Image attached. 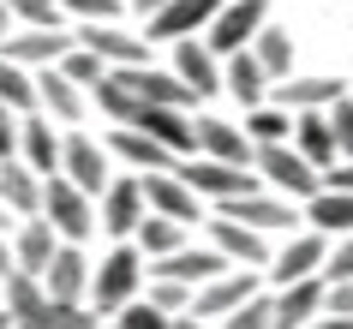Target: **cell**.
Listing matches in <instances>:
<instances>
[{
    "mask_svg": "<svg viewBox=\"0 0 353 329\" xmlns=\"http://www.w3.org/2000/svg\"><path fill=\"white\" fill-rule=\"evenodd\" d=\"M216 329H276V293H252V299L234 306Z\"/></svg>",
    "mask_w": 353,
    "mask_h": 329,
    "instance_id": "37",
    "label": "cell"
},
{
    "mask_svg": "<svg viewBox=\"0 0 353 329\" xmlns=\"http://www.w3.org/2000/svg\"><path fill=\"white\" fill-rule=\"evenodd\" d=\"M198 156H216V162H240V168H252V162H258V144L245 138V126L204 114V120H198Z\"/></svg>",
    "mask_w": 353,
    "mask_h": 329,
    "instance_id": "23",
    "label": "cell"
},
{
    "mask_svg": "<svg viewBox=\"0 0 353 329\" xmlns=\"http://www.w3.org/2000/svg\"><path fill=\"white\" fill-rule=\"evenodd\" d=\"M323 275L330 281H353V234H341L330 246V263H323Z\"/></svg>",
    "mask_w": 353,
    "mask_h": 329,
    "instance_id": "44",
    "label": "cell"
},
{
    "mask_svg": "<svg viewBox=\"0 0 353 329\" xmlns=\"http://www.w3.org/2000/svg\"><path fill=\"white\" fill-rule=\"evenodd\" d=\"M330 126H335V144H341V156H353V96L330 102Z\"/></svg>",
    "mask_w": 353,
    "mask_h": 329,
    "instance_id": "43",
    "label": "cell"
},
{
    "mask_svg": "<svg viewBox=\"0 0 353 329\" xmlns=\"http://www.w3.org/2000/svg\"><path fill=\"white\" fill-rule=\"evenodd\" d=\"M222 90L240 102V108H258V102H270V72H263V60L252 54V48H240V54L222 60Z\"/></svg>",
    "mask_w": 353,
    "mask_h": 329,
    "instance_id": "29",
    "label": "cell"
},
{
    "mask_svg": "<svg viewBox=\"0 0 353 329\" xmlns=\"http://www.w3.org/2000/svg\"><path fill=\"white\" fill-rule=\"evenodd\" d=\"M150 281V257L144 246L132 239V246H114L102 263H96V281H90V306L102 311V317H114V311L126 306V299H138Z\"/></svg>",
    "mask_w": 353,
    "mask_h": 329,
    "instance_id": "1",
    "label": "cell"
},
{
    "mask_svg": "<svg viewBox=\"0 0 353 329\" xmlns=\"http://www.w3.org/2000/svg\"><path fill=\"white\" fill-rule=\"evenodd\" d=\"M0 306L12 311V323H48V281L30 270H12L6 281H0Z\"/></svg>",
    "mask_w": 353,
    "mask_h": 329,
    "instance_id": "26",
    "label": "cell"
},
{
    "mask_svg": "<svg viewBox=\"0 0 353 329\" xmlns=\"http://www.w3.org/2000/svg\"><path fill=\"white\" fill-rule=\"evenodd\" d=\"M144 198L156 216H174V221H204V198L192 192V180L180 174V168H156V174H144Z\"/></svg>",
    "mask_w": 353,
    "mask_h": 329,
    "instance_id": "10",
    "label": "cell"
},
{
    "mask_svg": "<svg viewBox=\"0 0 353 329\" xmlns=\"http://www.w3.org/2000/svg\"><path fill=\"white\" fill-rule=\"evenodd\" d=\"M108 144H96V138H84V132L66 126V156H60V174L66 180H78L90 198H102V186H108Z\"/></svg>",
    "mask_w": 353,
    "mask_h": 329,
    "instance_id": "16",
    "label": "cell"
},
{
    "mask_svg": "<svg viewBox=\"0 0 353 329\" xmlns=\"http://www.w3.org/2000/svg\"><path fill=\"white\" fill-rule=\"evenodd\" d=\"M48 329H102V311L90 299H54L48 306Z\"/></svg>",
    "mask_w": 353,
    "mask_h": 329,
    "instance_id": "39",
    "label": "cell"
},
{
    "mask_svg": "<svg viewBox=\"0 0 353 329\" xmlns=\"http://www.w3.org/2000/svg\"><path fill=\"white\" fill-rule=\"evenodd\" d=\"M252 168L263 174L270 192H281V198H294V203H305L312 192H323V168L305 162V156L294 150V138H288V144H258V162Z\"/></svg>",
    "mask_w": 353,
    "mask_h": 329,
    "instance_id": "2",
    "label": "cell"
},
{
    "mask_svg": "<svg viewBox=\"0 0 353 329\" xmlns=\"http://www.w3.org/2000/svg\"><path fill=\"white\" fill-rule=\"evenodd\" d=\"M90 108L102 114L108 126H126V120H138L144 102H138V90H132L120 72H108V78H96V84H90Z\"/></svg>",
    "mask_w": 353,
    "mask_h": 329,
    "instance_id": "31",
    "label": "cell"
},
{
    "mask_svg": "<svg viewBox=\"0 0 353 329\" xmlns=\"http://www.w3.org/2000/svg\"><path fill=\"white\" fill-rule=\"evenodd\" d=\"M42 281H48V299H90L96 263L84 257L78 239H60V252H54V263L42 270Z\"/></svg>",
    "mask_w": 353,
    "mask_h": 329,
    "instance_id": "17",
    "label": "cell"
},
{
    "mask_svg": "<svg viewBox=\"0 0 353 329\" xmlns=\"http://www.w3.org/2000/svg\"><path fill=\"white\" fill-rule=\"evenodd\" d=\"M210 246H222L234 263H252V270H270V246H263V228H252V221H234V216H216L210 221Z\"/></svg>",
    "mask_w": 353,
    "mask_h": 329,
    "instance_id": "22",
    "label": "cell"
},
{
    "mask_svg": "<svg viewBox=\"0 0 353 329\" xmlns=\"http://www.w3.org/2000/svg\"><path fill=\"white\" fill-rule=\"evenodd\" d=\"M258 281H263V270H252V263H234V270H222L216 281H204V288H198L192 311H198V317H216V323H222V317H228L234 306H245V299L258 293Z\"/></svg>",
    "mask_w": 353,
    "mask_h": 329,
    "instance_id": "13",
    "label": "cell"
},
{
    "mask_svg": "<svg viewBox=\"0 0 353 329\" xmlns=\"http://www.w3.org/2000/svg\"><path fill=\"white\" fill-rule=\"evenodd\" d=\"M347 96V78H330V72H317V78H281V84H270V102H281V108H330V102H341Z\"/></svg>",
    "mask_w": 353,
    "mask_h": 329,
    "instance_id": "25",
    "label": "cell"
},
{
    "mask_svg": "<svg viewBox=\"0 0 353 329\" xmlns=\"http://www.w3.org/2000/svg\"><path fill=\"white\" fill-rule=\"evenodd\" d=\"M216 12H222V0H168L162 12H150V19H144V37H150V42H180V37H204Z\"/></svg>",
    "mask_w": 353,
    "mask_h": 329,
    "instance_id": "12",
    "label": "cell"
},
{
    "mask_svg": "<svg viewBox=\"0 0 353 329\" xmlns=\"http://www.w3.org/2000/svg\"><path fill=\"white\" fill-rule=\"evenodd\" d=\"M174 72L186 78V90L198 96V102H210V96L222 90V54H216L204 37H180L174 42Z\"/></svg>",
    "mask_w": 353,
    "mask_h": 329,
    "instance_id": "15",
    "label": "cell"
},
{
    "mask_svg": "<svg viewBox=\"0 0 353 329\" xmlns=\"http://www.w3.org/2000/svg\"><path fill=\"white\" fill-rule=\"evenodd\" d=\"M252 54L263 60L270 84L294 78V30H281V24H263V30H258V42H252Z\"/></svg>",
    "mask_w": 353,
    "mask_h": 329,
    "instance_id": "32",
    "label": "cell"
},
{
    "mask_svg": "<svg viewBox=\"0 0 353 329\" xmlns=\"http://www.w3.org/2000/svg\"><path fill=\"white\" fill-rule=\"evenodd\" d=\"M330 246H335V239L323 234V228H312V221H305V228H299V234L288 239L276 257H270V270H263V275H270L276 288H281V281H299V275H323V263H330Z\"/></svg>",
    "mask_w": 353,
    "mask_h": 329,
    "instance_id": "7",
    "label": "cell"
},
{
    "mask_svg": "<svg viewBox=\"0 0 353 329\" xmlns=\"http://www.w3.org/2000/svg\"><path fill=\"white\" fill-rule=\"evenodd\" d=\"M42 180H48V174H37L24 156L0 162V203H6L19 221H24V216H42Z\"/></svg>",
    "mask_w": 353,
    "mask_h": 329,
    "instance_id": "28",
    "label": "cell"
},
{
    "mask_svg": "<svg viewBox=\"0 0 353 329\" xmlns=\"http://www.w3.org/2000/svg\"><path fill=\"white\" fill-rule=\"evenodd\" d=\"M294 150L305 156L312 168H323L330 174L335 162H341V144H335V126H330V108H305L294 120Z\"/></svg>",
    "mask_w": 353,
    "mask_h": 329,
    "instance_id": "27",
    "label": "cell"
},
{
    "mask_svg": "<svg viewBox=\"0 0 353 329\" xmlns=\"http://www.w3.org/2000/svg\"><path fill=\"white\" fill-rule=\"evenodd\" d=\"M294 108H281V102H258V108H245V138L252 144H288L294 138Z\"/></svg>",
    "mask_w": 353,
    "mask_h": 329,
    "instance_id": "33",
    "label": "cell"
},
{
    "mask_svg": "<svg viewBox=\"0 0 353 329\" xmlns=\"http://www.w3.org/2000/svg\"><path fill=\"white\" fill-rule=\"evenodd\" d=\"M54 252H60V228L48 216H24L19 228H12V257H19V270L42 275L54 263Z\"/></svg>",
    "mask_w": 353,
    "mask_h": 329,
    "instance_id": "24",
    "label": "cell"
},
{
    "mask_svg": "<svg viewBox=\"0 0 353 329\" xmlns=\"http://www.w3.org/2000/svg\"><path fill=\"white\" fill-rule=\"evenodd\" d=\"M19 144H24V114L0 102V162H12V156H19Z\"/></svg>",
    "mask_w": 353,
    "mask_h": 329,
    "instance_id": "42",
    "label": "cell"
},
{
    "mask_svg": "<svg viewBox=\"0 0 353 329\" xmlns=\"http://www.w3.org/2000/svg\"><path fill=\"white\" fill-rule=\"evenodd\" d=\"M216 216H234V221H252V228H263V234H294L299 228V210L294 198H281V192H240V198L216 203Z\"/></svg>",
    "mask_w": 353,
    "mask_h": 329,
    "instance_id": "9",
    "label": "cell"
},
{
    "mask_svg": "<svg viewBox=\"0 0 353 329\" xmlns=\"http://www.w3.org/2000/svg\"><path fill=\"white\" fill-rule=\"evenodd\" d=\"M144 216H150V198H144V174H138V168L102 186V198H96V228H102V234L132 239L144 228Z\"/></svg>",
    "mask_w": 353,
    "mask_h": 329,
    "instance_id": "4",
    "label": "cell"
},
{
    "mask_svg": "<svg viewBox=\"0 0 353 329\" xmlns=\"http://www.w3.org/2000/svg\"><path fill=\"white\" fill-rule=\"evenodd\" d=\"M114 329H174V311H162L150 293H138V299H126L114 311Z\"/></svg>",
    "mask_w": 353,
    "mask_h": 329,
    "instance_id": "36",
    "label": "cell"
},
{
    "mask_svg": "<svg viewBox=\"0 0 353 329\" xmlns=\"http://www.w3.org/2000/svg\"><path fill=\"white\" fill-rule=\"evenodd\" d=\"M37 96H42V114H54L60 126H78L84 108H90V90H84L78 78H66L60 66H42L37 72Z\"/></svg>",
    "mask_w": 353,
    "mask_h": 329,
    "instance_id": "21",
    "label": "cell"
},
{
    "mask_svg": "<svg viewBox=\"0 0 353 329\" xmlns=\"http://www.w3.org/2000/svg\"><path fill=\"white\" fill-rule=\"evenodd\" d=\"M263 24H270V0H222V12L210 19L204 42L228 60V54H240V48H252Z\"/></svg>",
    "mask_w": 353,
    "mask_h": 329,
    "instance_id": "6",
    "label": "cell"
},
{
    "mask_svg": "<svg viewBox=\"0 0 353 329\" xmlns=\"http://www.w3.org/2000/svg\"><path fill=\"white\" fill-rule=\"evenodd\" d=\"M42 216L60 228V239H78V246L96 234V198L78 180H66V174H48L42 180Z\"/></svg>",
    "mask_w": 353,
    "mask_h": 329,
    "instance_id": "3",
    "label": "cell"
},
{
    "mask_svg": "<svg viewBox=\"0 0 353 329\" xmlns=\"http://www.w3.org/2000/svg\"><path fill=\"white\" fill-rule=\"evenodd\" d=\"M0 228H19V216H12V210H6V203H0Z\"/></svg>",
    "mask_w": 353,
    "mask_h": 329,
    "instance_id": "51",
    "label": "cell"
},
{
    "mask_svg": "<svg viewBox=\"0 0 353 329\" xmlns=\"http://www.w3.org/2000/svg\"><path fill=\"white\" fill-rule=\"evenodd\" d=\"M126 6H132V12H144V19H150V12H162L168 0H126Z\"/></svg>",
    "mask_w": 353,
    "mask_h": 329,
    "instance_id": "50",
    "label": "cell"
},
{
    "mask_svg": "<svg viewBox=\"0 0 353 329\" xmlns=\"http://www.w3.org/2000/svg\"><path fill=\"white\" fill-rule=\"evenodd\" d=\"M305 329H353V311H347V317H341V311H317Z\"/></svg>",
    "mask_w": 353,
    "mask_h": 329,
    "instance_id": "46",
    "label": "cell"
},
{
    "mask_svg": "<svg viewBox=\"0 0 353 329\" xmlns=\"http://www.w3.org/2000/svg\"><path fill=\"white\" fill-rule=\"evenodd\" d=\"M60 6H66L72 24H114L126 12V0H60Z\"/></svg>",
    "mask_w": 353,
    "mask_h": 329,
    "instance_id": "40",
    "label": "cell"
},
{
    "mask_svg": "<svg viewBox=\"0 0 353 329\" xmlns=\"http://www.w3.org/2000/svg\"><path fill=\"white\" fill-rule=\"evenodd\" d=\"M90 54H102L108 66H150V37L144 30H120V19L114 24H78L72 30Z\"/></svg>",
    "mask_w": 353,
    "mask_h": 329,
    "instance_id": "11",
    "label": "cell"
},
{
    "mask_svg": "<svg viewBox=\"0 0 353 329\" xmlns=\"http://www.w3.org/2000/svg\"><path fill=\"white\" fill-rule=\"evenodd\" d=\"M6 234H12V228H0V281L19 270V257H12V239H6Z\"/></svg>",
    "mask_w": 353,
    "mask_h": 329,
    "instance_id": "47",
    "label": "cell"
},
{
    "mask_svg": "<svg viewBox=\"0 0 353 329\" xmlns=\"http://www.w3.org/2000/svg\"><path fill=\"white\" fill-rule=\"evenodd\" d=\"M323 186H341V192H353V156H341V162L323 174Z\"/></svg>",
    "mask_w": 353,
    "mask_h": 329,
    "instance_id": "45",
    "label": "cell"
},
{
    "mask_svg": "<svg viewBox=\"0 0 353 329\" xmlns=\"http://www.w3.org/2000/svg\"><path fill=\"white\" fill-rule=\"evenodd\" d=\"M0 329H19V323H12V311H6V306H0Z\"/></svg>",
    "mask_w": 353,
    "mask_h": 329,
    "instance_id": "52",
    "label": "cell"
},
{
    "mask_svg": "<svg viewBox=\"0 0 353 329\" xmlns=\"http://www.w3.org/2000/svg\"><path fill=\"white\" fill-rule=\"evenodd\" d=\"M174 329H210V317H198V311H180V317H174Z\"/></svg>",
    "mask_w": 353,
    "mask_h": 329,
    "instance_id": "48",
    "label": "cell"
},
{
    "mask_svg": "<svg viewBox=\"0 0 353 329\" xmlns=\"http://www.w3.org/2000/svg\"><path fill=\"white\" fill-rule=\"evenodd\" d=\"M180 174L192 180V192H198L204 203H228V198H240V192H258V186H263L258 168L216 162V156H186V162H180Z\"/></svg>",
    "mask_w": 353,
    "mask_h": 329,
    "instance_id": "5",
    "label": "cell"
},
{
    "mask_svg": "<svg viewBox=\"0 0 353 329\" xmlns=\"http://www.w3.org/2000/svg\"><path fill=\"white\" fill-rule=\"evenodd\" d=\"M108 150H114V156H120L126 168H138V174H156V168H180V156H174L162 138H150V132H144V126H132V120L108 132Z\"/></svg>",
    "mask_w": 353,
    "mask_h": 329,
    "instance_id": "19",
    "label": "cell"
},
{
    "mask_svg": "<svg viewBox=\"0 0 353 329\" xmlns=\"http://www.w3.org/2000/svg\"><path fill=\"white\" fill-rule=\"evenodd\" d=\"M72 42H78V37L66 30V24H19V30L6 37V48H0V54H12L19 66L42 72V66H60Z\"/></svg>",
    "mask_w": 353,
    "mask_h": 329,
    "instance_id": "8",
    "label": "cell"
},
{
    "mask_svg": "<svg viewBox=\"0 0 353 329\" xmlns=\"http://www.w3.org/2000/svg\"><path fill=\"white\" fill-rule=\"evenodd\" d=\"M305 221H312V228H323L330 239L353 234V192H341V186L312 192V198H305Z\"/></svg>",
    "mask_w": 353,
    "mask_h": 329,
    "instance_id": "30",
    "label": "cell"
},
{
    "mask_svg": "<svg viewBox=\"0 0 353 329\" xmlns=\"http://www.w3.org/2000/svg\"><path fill=\"white\" fill-rule=\"evenodd\" d=\"M323 293H330V275L281 281V288H276V329H305L317 311H323Z\"/></svg>",
    "mask_w": 353,
    "mask_h": 329,
    "instance_id": "18",
    "label": "cell"
},
{
    "mask_svg": "<svg viewBox=\"0 0 353 329\" xmlns=\"http://www.w3.org/2000/svg\"><path fill=\"white\" fill-rule=\"evenodd\" d=\"M12 30H19V19H12V12H6V0H0V48H6V37H12Z\"/></svg>",
    "mask_w": 353,
    "mask_h": 329,
    "instance_id": "49",
    "label": "cell"
},
{
    "mask_svg": "<svg viewBox=\"0 0 353 329\" xmlns=\"http://www.w3.org/2000/svg\"><path fill=\"white\" fill-rule=\"evenodd\" d=\"M0 102H6V108H19V114H37V108H42L37 72H30V66H19L12 54H0Z\"/></svg>",
    "mask_w": 353,
    "mask_h": 329,
    "instance_id": "34",
    "label": "cell"
},
{
    "mask_svg": "<svg viewBox=\"0 0 353 329\" xmlns=\"http://www.w3.org/2000/svg\"><path fill=\"white\" fill-rule=\"evenodd\" d=\"M132 126H144L150 138H162L180 162H186V156H198V120H192V108H174V102H144Z\"/></svg>",
    "mask_w": 353,
    "mask_h": 329,
    "instance_id": "14",
    "label": "cell"
},
{
    "mask_svg": "<svg viewBox=\"0 0 353 329\" xmlns=\"http://www.w3.org/2000/svg\"><path fill=\"white\" fill-rule=\"evenodd\" d=\"M19 156L37 174H60V156H66V132H60V120L54 114H24V144H19Z\"/></svg>",
    "mask_w": 353,
    "mask_h": 329,
    "instance_id": "20",
    "label": "cell"
},
{
    "mask_svg": "<svg viewBox=\"0 0 353 329\" xmlns=\"http://www.w3.org/2000/svg\"><path fill=\"white\" fill-rule=\"evenodd\" d=\"M144 293H150L162 311H174V317H180V311H192V299H198V288H192V281H180V275H150Z\"/></svg>",
    "mask_w": 353,
    "mask_h": 329,
    "instance_id": "38",
    "label": "cell"
},
{
    "mask_svg": "<svg viewBox=\"0 0 353 329\" xmlns=\"http://www.w3.org/2000/svg\"><path fill=\"white\" fill-rule=\"evenodd\" d=\"M132 239L144 246V257H168V252H180V246H186V221L156 216V210H150V216H144V228H138Z\"/></svg>",
    "mask_w": 353,
    "mask_h": 329,
    "instance_id": "35",
    "label": "cell"
},
{
    "mask_svg": "<svg viewBox=\"0 0 353 329\" xmlns=\"http://www.w3.org/2000/svg\"><path fill=\"white\" fill-rule=\"evenodd\" d=\"M6 12L19 24H66V6L60 0H6Z\"/></svg>",
    "mask_w": 353,
    "mask_h": 329,
    "instance_id": "41",
    "label": "cell"
}]
</instances>
